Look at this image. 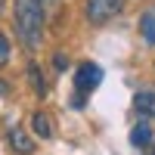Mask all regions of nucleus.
I'll use <instances>...</instances> for the list:
<instances>
[{
	"label": "nucleus",
	"instance_id": "nucleus-1",
	"mask_svg": "<svg viewBox=\"0 0 155 155\" xmlns=\"http://www.w3.org/2000/svg\"><path fill=\"white\" fill-rule=\"evenodd\" d=\"M16 34L28 50L41 47V41H44V0H16Z\"/></svg>",
	"mask_w": 155,
	"mask_h": 155
},
{
	"label": "nucleus",
	"instance_id": "nucleus-2",
	"mask_svg": "<svg viewBox=\"0 0 155 155\" xmlns=\"http://www.w3.org/2000/svg\"><path fill=\"white\" fill-rule=\"evenodd\" d=\"M99 84H102V68L96 65V62H81V65L74 68V93H78V96H74L71 106H74V109H81V106H84V99L93 93Z\"/></svg>",
	"mask_w": 155,
	"mask_h": 155
},
{
	"label": "nucleus",
	"instance_id": "nucleus-3",
	"mask_svg": "<svg viewBox=\"0 0 155 155\" xmlns=\"http://www.w3.org/2000/svg\"><path fill=\"white\" fill-rule=\"evenodd\" d=\"M121 9H124V0H87V19L93 25H102V22L115 19Z\"/></svg>",
	"mask_w": 155,
	"mask_h": 155
},
{
	"label": "nucleus",
	"instance_id": "nucleus-4",
	"mask_svg": "<svg viewBox=\"0 0 155 155\" xmlns=\"http://www.w3.org/2000/svg\"><path fill=\"white\" fill-rule=\"evenodd\" d=\"M134 109L146 118H155V87H143L134 93Z\"/></svg>",
	"mask_w": 155,
	"mask_h": 155
},
{
	"label": "nucleus",
	"instance_id": "nucleus-5",
	"mask_svg": "<svg viewBox=\"0 0 155 155\" xmlns=\"http://www.w3.org/2000/svg\"><path fill=\"white\" fill-rule=\"evenodd\" d=\"M9 146L16 149L19 155H31V152H34V143H31V137L25 134L22 127H12V130H9Z\"/></svg>",
	"mask_w": 155,
	"mask_h": 155
},
{
	"label": "nucleus",
	"instance_id": "nucleus-6",
	"mask_svg": "<svg viewBox=\"0 0 155 155\" xmlns=\"http://www.w3.org/2000/svg\"><path fill=\"white\" fill-rule=\"evenodd\" d=\"M152 140V127L146 124V121H140V124H134V130H130V143L137 146V149H143L146 143Z\"/></svg>",
	"mask_w": 155,
	"mask_h": 155
},
{
	"label": "nucleus",
	"instance_id": "nucleus-7",
	"mask_svg": "<svg viewBox=\"0 0 155 155\" xmlns=\"http://www.w3.org/2000/svg\"><path fill=\"white\" fill-rule=\"evenodd\" d=\"M140 34L146 37V44H155V16L152 12H143V16H140Z\"/></svg>",
	"mask_w": 155,
	"mask_h": 155
},
{
	"label": "nucleus",
	"instance_id": "nucleus-8",
	"mask_svg": "<svg viewBox=\"0 0 155 155\" xmlns=\"http://www.w3.org/2000/svg\"><path fill=\"white\" fill-rule=\"evenodd\" d=\"M31 127H34V134H37V137H50V134H53V124H50V118H47L44 112H34Z\"/></svg>",
	"mask_w": 155,
	"mask_h": 155
},
{
	"label": "nucleus",
	"instance_id": "nucleus-9",
	"mask_svg": "<svg viewBox=\"0 0 155 155\" xmlns=\"http://www.w3.org/2000/svg\"><path fill=\"white\" fill-rule=\"evenodd\" d=\"M28 74L34 81V93L37 96H47V87H44V78H41V71H37V65H28Z\"/></svg>",
	"mask_w": 155,
	"mask_h": 155
},
{
	"label": "nucleus",
	"instance_id": "nucleus-10",
	"mask_svg": "<svg viewBox=\"0 0 155 155\" xmlns=\"http://www.w3.org/2000/svg\"><path fill=\"white\" fill-rule=\"evenodd\" d=\"M9 62V41H6V34L0 31V65H6Z\"/></svg>",
	"mask_w": 155,
	"mask_h": 155
},
{
	"label": "nucleus",
	"instance_id": "nucleus-11",
	"mask_svg": "<svg viewBox=\"0 0 155 155\" xmlns=\"http://www.w3.org/2000/svg\"><path fill=\"white\" fill-rule=\"evenodd\" d=\"M6 93H9V84H6V81H0V96H6Z\"/></svg>",
	"mask_w": 155,
	"mask_h": 155
},
{
	"label": "nucleus",
	"instance_id": "nucleus-12",
	"mask_svg": "<svg viewBox=\"0 0 155 155\" xmlns=\"http://www.w3.org/2000/svg\"><path fill=\"white\" fill-rule=\"evenodd\" d=\"M0 9H3V0H0Z\"/></svg>",
	"mask_w": 155,
	"mask_h": 155
},
{
	"label": "nucleus",
	"instance_id": "nucleus-13",
	"mask_svg": "<svg viewBox=\"0 0 155 155\" xmlns=\"http://www.w3.org/2000/svg\"><path fill=\"white\" fill-rule=\"evenodd\" d=\"M149 155H155V149H152V152H149Z\"/></svg>",
	"mask_w": 155,
	"mask_h": 155
}]
</instances>
